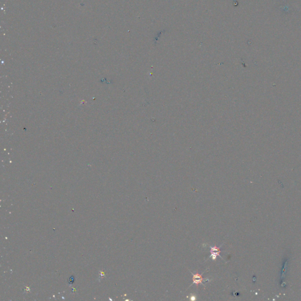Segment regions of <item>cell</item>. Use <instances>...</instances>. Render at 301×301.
Returning a JSON list of instances; mask_svg holds the SVG:
<instances>
[{"label": "cell", "mask_w": 301, "mask_h": 301, "mask_svg": "<svg viewBox=\"0 0 301 301\" xmlns=\"http://www.w3.org/2000/svg\"><path fill=\"white\" fill-rule=\"evenodd\" d=\"M190 274H191L192 275H193V278H192L193 284H195L197 287L198 286V285H199V284H202V285H204V284L202 283V281H203V280H204V278L202 277V275L204 274V273H202V274H199L198 272H196L195 274H193L192 272H190Z\"/></svg>", "instance_id": "1"}, {"label": "cell", "mask_w": 301, "mask_h": 301, "mask_svg": "<svg viewBox=\"0 0 301 301\" xmlns=\"http://www.w3.org/2000/svg\"><path fill=\"white\" fill-rule=\"evenodd\" d=\"M71 284H73L74 282V276H71L69 278V283L71 284Z\"/></svg>", "instance_id": "3"}, {"label": "cell", "mask_w": 301, "mask_h": 301, "mask_svg": "<svg viewBox=\"0 0 301 301\" xmlns=\"http://www.w3.org/2000/svg\"><path fill=\"white\" fill-rule=\"evenodd\" d=\"M210 248H211V250H210L211 257L212 260L215 261L217 259L218 256L221 257L222 259V257L219 255L220 253H221V251L219 247H217L216 246H214V247H211Z\"/></svg>", "instance_id": "2"}, {"label": "cell", "mask_w": 301, "mask_h": 301, "mask_svg": "<svg viewBox=\"0 0 301 301\" xmlns=\"http://www.w3.org/2000/svg\"><path fill=\"white\" fill-rule=\"evenodd\" d=\"M190 299H191V300H192V301L195 300V299H196L195 296H193V295H192V296H190Z\"/></svg>", "instance_id": "4"}]
</instances>
